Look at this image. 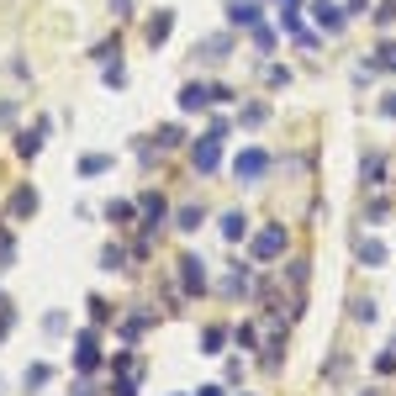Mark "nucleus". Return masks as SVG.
<instances>
[{"instance_id":"9","label":"nucleus","mask_w":396,"mask_h":396,"mask_svg":"<svg viewBox=\"0 0 396 396\" xmlns=\"http://www.w3.org/2000/svg\"><path fill=\"white\" fill-rule=\"evenodd\" d=\"M169 32H174V11H159V16H148V26H143V37H148L154 48H159Z\"/></svg>"},{"instance_id":"20","label":"nucleus","mask_w":396,"mask_h":396,"mask_svg":"<svg viewBox=\"0 0 396 396\" xmlns=\"http://www.w3.org/2000/svg\"><path fill=\"white\" fill-rule=\"evenodd\" d=\"M112 169V154H85L79 159V174H106Z\"/></svg>"},{"instance_id":"3","label":"nucleus","mask_w":396,"mask_h":396,"mask_svg":"<svg viewBox=\"0 0 396 396\" xmlns=\"http://www.w3.org/2000/svg\"><path fill=\"white\" fill-rule=\"evenodd\" d=\"M101 365V327H79V338H74V370H95Z\"/></svg>"},{"instance_id":"36","label":"nucleus","mask_w":396,"mask_h":396,"mask_svg":"<svg viewBox=\"0 0 396 396\" xmlns=\"http://www.w3.org/2000/svg\"><path fill=\"white\" fill-rule=\"evenodd\" d=\"M380 112H386V117H396V90L386 95V101H380Z\"/></svg>"},{"instance_id":"29","label":"nucleus","mask_w":396,"mask_h":396,"mask_svg":"<svg viewBox=\"0 0 396 396\" xmlns=\"http://www.w3.org/2000/svg\"><path fill=\"white\" fill-rule=\"evenodd\" d=\"M254 48L269 53V48H275V32H269V26H254Z\"/></svg>"},{"instance_id":"5","label":"nucleus","mask_w":396,"mask_h":396,"mask_svg":"<svg viewBox=\"0 0 396 396\" xmlns=\"http://www.w3.org/2000/svg\"><path fill=\"white\" fill-rule=\"evenodd\" d=\"M180 291H185V296H201V291H207V259H201V254H185V259H180Z\"/></svg>"},{"instance_id":"38","label":"nucleus","mask_w":396,"mask_h":396,"mask_svg":"<svg viewBox=\"0 0 396 396\" xmlns=\"http://www.w3.org/2000/svg\"><path fill=\"white\" fill-rule=\"evenodd\" d=\"M196 396H222V386H201Z\"/></svg>"},{"instance_id":"17","label":"nucleus","mask_w":396,"mask_h":396,"mask_svg":"<svg viewBox=\"0 0 396 396\" xmlns=\"http://www.w3.org/2000/svg\"><path fill=\"white\" fill-rule=\"evenodd\" d=\"M16 264V233H11V222H0V269Z\"/></svg>"},{"instance_id":"10","label":"nucleus","mask_w":396,"mask_h":396,"mask_svg":"<svg viewBox=\"0 0 396 396\" xmlns=\"http://www.w3.org/2000/svg\"><path fill=\"white\" fill-rule=\"evenodd\" d=\"M227 21L233 26H259V6L254 0H233V6H227Z\"/></svg>"},{"instance_id":"30","label":"nucleus","mask_w":396,"mask_h":396,"mask_svg":"<svg viewBox=\"0 0 396 396\" xmlns=\"http://www.w3.org/2000/svg\"><path fill=\"white\" fill-rule=\"evenodd\" d=\"M375 21H380V26L396 21V0H380V6H375Z\"/></svg>"},{"instance_id":"19","label":"nucleus","mask_w":396,"mask_h":396,"mask_svg":"<svg viewBox=\"0 0 396 396\" xmlns=\"http://www.w3.org/2000/svg\"><path fill=\"white\" fill-rule=\"evenodd\" d=\"M101 269H127V249H122V243H106L101 249Z\"/></svg>"},{"instance_id":"34","label":"nucleus","mask_w":396,"mask_h":396,"mask_svg":"<svg viewBox=\"0 0 396 396\" xmlns=\"http://www.w3.org/2000/svg\"><path fill=\"white\" fill-rule=\"evenodd\" d=\"M354 317H360V322H375V302H354Z\"/></svg>"},{"instance_id":"37","label":"nucleus","mask_w":396,"mask_h":396,"mask_svg":"<svg viewBox=\"0 0 396 396\" xmlns=\"http://www.w3.org/2000/svg\"><path fill=\"white\" fill-rule=\"evenodd\" d=\"M74 396H95V386L90 380H74Z\"/></svg>"},{"instance_id":"25","label":"nucleus","mask_w":396,"mask_h":396,"mask_svg":"<svg viewBox=\"0 0 396 396\" xmlns=\"http://www.w3.org/2000/svg\"><path fill=\"white\" fill-rule=\"evenodd\" d=\"M180 143H185V127H174V122L159 127V148H180Z\"/></svg>"},{"instance_id":"4","label":"nucleus","mask_w":396,"mask_h":396,"mask_svg":"<svg viewBox=\"0 0 396 396\" xmlns=\"http://www.w3.org/2000/svg\"><path fill=\"white\" fill-rule=\"evenodd\" d=\"M32 212H37V190H32V185H16V190H11V201H6V217H0V222L16 227V222H26Z\"/></svg>"},{"instance_id":"7","label":"nucleus","mask_w":396,"mask_h":396,"mask_svg":"<svg viewBox=\"0 0 396 396\" xmlns=\"http://www.w3.org/2000/svg\"><path fill=\"white\" fill-rule=\"evenodd\" d=\"M344 16H349V11H338L333 0H312V21H317L322 32H338V26H344Z\"/></svg>"},{"instance_id":"6","label":"nucleus","mask_w":396,"mask_h":396,"mask_svg":"<svg viewBox=\"0 0 396 396\" xmlns=\"http://www.w3.org/2000/svg\"><path fill=\"white\" fill-rule=\"evenodd\" d=\"M190 164H196V174H212L217 164H222V138H196V148H190Z\"/></svg>"},{"instance_id":"2","label":"nucleus","mask_w":396,"mask_h":396,"mask_svg":"<svg viewBox=\"0 0 396 396\" xmlns=\"http://www.w3.org/2000/svg\"><path fill=\"white\" fill-rule=\"evenodd\" d=\"M264 169H269V154H264V148H243V154L233 159L238 185H259V180H264Z\"/></svg>"},{"instance_id":"33","label":"nucleus","mask_w":396,"mask_h":396,"mask_svg":"<svg viewBox=\"0 0 396 396\" xmlns=\"http://www.w3.org/2000/svg\"><path fill=\"white\" fill-rule=\"evenodd\" d=\"M238 344H243V349H254V344H259V327H254V322H243V327H238Z\"/></svg>"},{"instance_id":"11","label":"nucleus","mask_w":396,"mask_h":396,"mask_svg":"<svg viewBox=\"0 0 396 396\" xmlns=\"http://www.w3.org/2000/svg\"><path fill=\"white\" fill-rule=\"evenodd\" d=\"M43 132H48V127H26L21 138H16V154H21V159H37V154H43Z\"/></svg>"},{"instance_id":"28","label":"nucleus","mask_w":396,"mask_h":396,"mask_svg":"<svg viewBox=\"0 0 396 396\" xmlns=\"http://www.w3.org/2000/svg\"><path fill=\"white\" fill-rule=\"evenodd\" d=\"M106 85H112V90L127 85V69H122V59H117V64H106Z\"/></svg>"},{"instance_id":"32","label":"nucleus","mask_w":396,"mask_h":396,"mask_svg":"<svg viewBox=\"0 0 396 396\" xmlns=\"http://www.w3.org/2000/svg\"><path fill=\"white\" fill-rule=\"evenodd\" d=\"M380 174H386V164H380V159H365V180L380 185Z\"/></svg>"},{"instance_id":"35","label":"nucleus","mask_w":396,"mask_h":396,"mask_svg":"<svg viewBox=\"0 0 396 396\" xmlns=\"http://www.w3.org/2000/svg\"><path fill=\"white\" fill-rule=\"evenodd\" d=\"M112 6H117V21H127V16H132V0H112Z\"/></svg>"},{"instance_id":"23","label":"nucleus","mask_w":396,"mask_h":396,"mask_svg":"<svg viewBox=\"0 0 396 396\" xmlns=\"http://www.w3.org/2000/svg\"><path fill=\"white\" fill-rule=\"evenodd\" d=\"M148 322H154V312H132V317L122 322V338H138V333H143Z\"/></svg>"},{"instance_id":"12","label":"nucleus","mask_w":396,"mask_h":396,"mask_svg":"<svg viewBox=\"0 0 396 396\" xmlns=\"http://www.w3.org/2000/svg\"><path fill=\"white\" fill-rule=\"evenodd\" d=\"M132 212H138V201H106V222H117V227H127Z\"/></svg>"},{"instance_id":"13","label":"nucleus","mask_w":396,"mask_h":396,"mask_svg":"<svg viewBox=\"0 0 396 396\" xmlns=\"http://www.w3.org/2000/svg\"><path fill=\"white\" fill-rule=\"evenodd\" d=\"M222 344H227V327H201V354H222Z\"/></svg>"},{"instance_id":"31","label":"nucleus","mask_w":396,"mask_h":396,"mask_svg":"<svg viewBox=\"0 0 396 396\" xmlns=\"http://www.w3.org/2000/svg\"><path fill=\"white\" fill-rule=\"evenodd\" d=\"M112 53H117V37H106V43H95L90 59H101V64H112Z\"/></svg>"},{"instance_id":"39","label":"nucleus","mask_w":396,"mask_h":396,"mask_svg":"<svg viewBox=\"0 0 396 396\" xmlns=\"http://www.w3.org/2000/svg\"><path fill=\"white\" fill-rule=\"evenodd\" d=\"M280 6H302V0H280Z\"/></svg>"},{"instance_id":"16","label":"nucleus","mask_w":396,"mask_h":396,"mask_svg":"<svg viewBox=\"0 0 396 396\" xmlns=\"http://www.w3.org/2000/svg\"><path fill=\"white\" fill-rule=\"evenodd\" d=\"M227 48H233V43H227L222 32H217V37H207V43H196V53H207L212 64H222V59H227Z\"/></svg>"},{"instance_id":"21","label":"nucleus","mask_w":396,"mask_h":396,"mask_svg":"<svg viewBox=\"0 0 396 396\" xmlns=\"http://www.w3.org/2000/svg\"><path fill=\"white\" fill-rule=\"evenodd\" d=\"M174 227H180V233H196L201 227V207H180L174 212Z\"/></svg>"},{"instance_id":"1","label":"nucleus","mask_w":396,"mask_h":396,"mask_svg":"<svg viewBox=\"0 0 396 396\" xmlns=\"http://www.w3.org/2000/svg\"><path fill=\"white\" fill-rule=\"evenodd\" d=\"M285 243H291V238H285V222L259 227V233H254V259H259V264H269V259L285 254Z\"/></svg>"},{"instance_id":"18","label":"nucleus","mask_w":396,"mask_h":396,"mask_svg":"<svg viewBox=\"0 0 396 396\" xmlns=\"http://www.w3.org/2000/svg\"><path fill=\"white\" fill-rule=\"evenodd\" d=\"M48 380H53V370H48V365H26V375H21V386H26V391H43V386H48Z\"/></svg>"},{"instance_id":"26","label":"nucleus","mask_w":396,"mask_h":396,"mask_svg":"<svg viewBox=\"0 0 396 396\" xmlns=\"http://www.w3.org/2000/svg\"><path fill=\"white\" fill-rule=\"evenodd\" d=\"M90 322L101 327V322H112V302H101V296H90Z\"/></svg>"},{"instance_id":"8","label":"nucleus","mask_w":396,"mask_h":396,"mask_svg":"<svg viewBox=\"0 0 396 396\" xmlns=\"http://www.w3.org/2000/svg\"><path fill=\"white\" fill-rule=\"evenodd\" d=\"M212 101H217V95H212V85H196V79H190V85L180 90V112H207Z\"/></svg>"},{"instance_id":"22","label":"nucleus","mask_w":396,"mask_h":396,"mask_svg":"<svg viewBox=\"0 0 396 396\" xmlns=\"http://www.w3.org/2000/svg\"><path fill=\"white\" fill-rule=\"evenodd\" d=\"M143 375H112V396H138Z\"/></svg>"},{"instance_id":"14","label":"nucleus","mask_w":396,"mask_h":396,"mask_svg":"<svg viewBox=\"0 0 396 396\" xmlns=\"http://www.w3.org/2000/svg\"><path fill=\"white\" fill-rule=\"evenodd\" d=\"M243 233H249V217H243V212H227V217H222V238L238 243Z\"/></svg>"},{"instance_id":"15","label":"nucleus","mask_w":396,"mask_h":396,"mask_svg":"<svg viewBox=\"0 0 396 396\" xmlns=\"http://www.w3.org/2000/svg\"><path fill=\"white\" fill-rule=\"evenodd\" d=\"M360 264H386V243H375V238H360Z\"/></svg>"},{"instance_id":"24","label":"nucleus","mask_w":396,"mask_h":396,"mask_svg":"<svg viewBox=\"0 0 396 396\" xmlns=\"http://www.w3.org/2000/svg\"><path fill=\"white\" fill-rule=\"evenodd\" d=\"M264 117H269V106H259V101H254V106H243V112H238V122H243V127H259Z\"/></svg>"},{"instance_id":"27","label":"nucleus","mask_w":396,"mask_h":396,"mask_svg":"<svg viewBox=\"0 0 396 396\" xmlns=\"http://www.w3.org/2000/svg\"><path fill=\"white\" fill-rule=\"evenodd\" d=\"M375 69H396V43H380L375 48Z\"/></svg>"}]
</instances>
